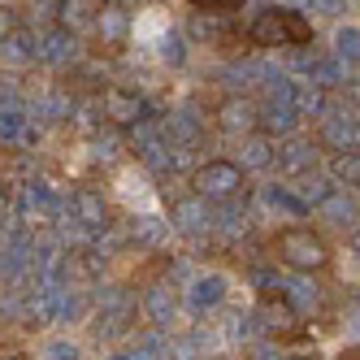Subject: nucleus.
Wrapping results in <instances>:
<instances>
[{"label": "nucleus", "mask_w": 360, "mask_h": 360, "mask_svg": "<svg viewBox=\"0 0 360 360\" xmlns=\"http://www.w3.org/2000/svg\"><path fill=\"white\" fill-rule=\"evenodd\" d=\"M248 39L261 44V48H282V44L304 48V44H313V22H308L304 13H295V9H265L252 22Z\"/></svg>", "instance_id": "nucleus-1"}, {"label": "nucleus", "mask_w": 360, "mask_h": 360, "mask_svg": "<svg viewBox=\"0 0 360 360\" xmlns=\"http://www.w3.org/2000/svg\"><path fill=\"white\" fill-rule=\"evenodd\" d=\"M278 256L287 261L291 269H321L330 261V248L321 243V235H313V230H304V226H291V230H282L278 235Z\"/></svg>", "instance_id": "nucleus-2"}, {"label": "nucleus", "mask_w": 360, "mask_h": 360, "mask_svg": "<svg viewBox=\"0 0 360 360\" xmlns=\"http://www.w3.org/2000/svg\"><path fill=\"white\" fill-rule=\"evenodd\" d=\"M243 191V169L235 161H209L195 169V195L204 200H235Z\"/></svg>", "instance_id": "nucleus-3"}, {"label": "nucleus", "mask_w": 360, "mask_h": 360, "mask_svg": "<svg viewBox=\"0 0 360 360\" xmlns=\"http://www.w3.org/2000/svg\"><path fill=\"white\" fill-rule=\"evenodd\" d=\"M18 209H22V217H27V221H48V217L61 213V200L53 195V187H48V183H27V187H22V195H18Z\"/></svg>", "instance_id": "nucleus-4"}, {"label": "nucleus", "mask_w": 360, "mask_h": 360, "mask_svg": "<svg viewBox=\"0 0 360 360\" xmlns=\"http://www.w3.org/2000/svg\"><path fill=\"white\" fill-rule=\"evenodd\" d=\"M105 113L117 126H139V122H148V105L139 100V91H126V87H109L105 91Z\"/></svg>", "instance_id": "nucleus-5"}, {"label": "nucleus", "mask_w": 360, "mask_h": 360, "mask_svg": "<svg viewBox=\"0 0 360 360\" xmlns=\"http://www.w3.org/2000/svg\"><path fill=\"white\" fill-rule=\"evenodd\" d=\"M321 139H326L334 152H356V148H360V122H356V117H343V113H326Z\"/></svg>", "instance_id": "nucleus-6"}, {"label": "nucleus", "mask_w": 360, "mask_h": 360, "mask_svg": "<svg viewBox=\"0 0 360 360\" xmlns=\"http://www.w3.org/2000/svg\"><path fill=\"white\" fill-rule=\"evenodd\" d=\"M70 217L79 221L83 230L109 226V209H105V200H100L96 191H74V195H70Z\"/></svg>", "instance_id": "nucleus-7"}, {"label": "nucleus", "mask_w": 360, "mask_h": 360, "mask_svg": "<svg viewBox=\"0 0 360 360\" xmlns=\"http://www.w3.org/2000/svg\"><path fill=\"white\" fill-rule=\"evenodd\" d=\"M209 221H213V213H209V200H204V195H191V200L174 204V226L183 230V235H200Z\"/></svg>", "instance_id": "nucleus-8"}, {"label": "nucleus", "mask_w": 360, "mask_h": 360, "mask_svg": "<svg viewBox=\"0 0 360 360\" xmlns=\"http://www.w3.org/2000/svg\"><path fill=\"white\" fill-rule=\"evenodd\" d=\"M221 295H226V278H221V274H204V278H195L191 287H187V304L195 308V313H209V308H217Z\"/></svg>", "instance_id": "nucleus-9"}, {"label": "nucleus", "mask_w": 360, "mask_h": 360, "mask_svg": "<svg viewBox=\"0 0 360 360\" xmlns=\"http://www.w3.org/2000/svg\"><path fill=\"white\" fill-rule=\"evenodd\" d=\"M27 321L31 326H48V321H61V287H39L27 304Z\"/></svg>", "instance_id": "nucleus-10"}, {"label": "nucleus", "mask_w": 360, "mask_h": 360, "mask_svg": "<svg viewBox=\"0 0 360 360\" xmlns=\"http://www.w3.org/2000/svg\"><path fill=\"white\" fill-rule=\"evenodd\" d=\"M96 31H100V39H105L109 48H117L126 39V31H131V18H126V9H117V5H100Z\"/></svg>", "instance_id": "nucleus-11"}, {"label": "nucleus", "mask_w": 360, "mask_h": 360, "mask_svg": "<svg viewBox=\"0 0 360 360\" xmlns=\"http://www.w3.org/2000/svg\"><path fill=\"white\" fill-rule=\"evenodd\" d=\"M317 213H321L326 221H334V226H356V221H360V209H356V200H352L347 191H330V195L317 204Z\"/></svg>", "instance_id": "nucleus-12"}, {"label": "nucleus", "mask_w": 360, "mask_h": 360, "mask_svg": "<svg viewBox=\"0 0 360 360\" xmlns=\"http://www.w3.org/2000/svg\"><path fill=\"white\" fill-rule=\"evenodd\" d=\"M74 53H79V44H74L70 31H53L39 39V61H48V65H70Z\"/></svg>", "instance_id": "nucleus-13"}, {"label": "nucleus", "mask_w": 360, "mask_h": 360, "mask_svg": "<svg viewBox=\"0 0 360 360\" xmlns=\"http://www.w3.org/2000/svg\"><path fill=\"white\" fill-rule=\"evenodd\" d=\"M31 139V117L18 105H0V143H22Z\"/></svg>", "instance_id": "nucleus-14"}, {"label": "nucleus", "mask_w": 360, "mask_h": 360, "mask_svg": "<svg viewBox=\"0 0 360 360\" xmlns=\"http://www.w3.org/2000/svg\"><path fill=\"white\" fill-rule=\"evenodd\" d=\"M0 57H5L9 65H27V61H35V57H39V39H35V35L13 31L5 44H0Z\"/></svg>", "instance_id": "nucleus-15"}, {"label": "nucleus", "mask_w": 360, "mask_h": 360, "mask_svg": "<svg viewBox=\"0 0 360 360\" xmlns=\"http://www.w3.org/2000/svg\"><path fill=\"white\" fill-rule=\"evenodd\" d=\"M217 122H221V131H230V135H243L248 126L256 122V109L248 105V100H226V105H221V113H217Z\"/></svg>", "instance_id": "nucleus-16"}, {"label": "nucleus", "mask_w": 360, "mask_h": 360, "mask_svg": "<svg viewBox=\"0 0 360 360\" xmlns=\"http://www.w3.org/2000/svg\"><path fill=\"white\" fill-rule=\"evenodd\" d=\"M313 157H317L313 143H304V139H291L287 148L278 152V161H282V169H287V174H304V169H313Z\"/></svg>", "instance_id": "nucleus-17"}, {"label": "nucleus", "mask_w": 360, "mask_h": 360, "mask_svg": "<svg viewBox=\"0 0 360 360\" xmlns=\"http://www.w3.org/2000/svg\"><path fill=\"white\" fill-rule=\"evenodd\" d=\"M169 135H174V143H191V139H200V117H195V105H183V109L169 117Z\"/></svg>", "instance_id": "nucleus-18"}, {"label": "nucleus", "mask_w": 360, "mask_h": 360, "mask_svg": "<svg viewBox=\"0 0 360 360\" xmlns=\"http://www.w3.org/2000/svg\"><path fill=\"white\" fill-rule=\"evenodd\" d=\"M274 161V143H269V135H252V139H243V165L239 169H265Z\"/></svg>", "instance_id": "nucleus-19"}, {"label": "nucleus", "mask_w": 360, "mask_h": 360, "mask_svg": "<svg viewBox=\"0 0 360 360\" xmlns=\"http://www.w3.org/2000/svg\"><path fill=\"white\" fill-rule=\"evenodd\" d=\"M117 360H165V339H161V334H139Z\"/></svg>", "instance_id": "nucleus-20"}, {"label": "nucleus", "mask_w": 360, "mask_h": 360, "mask_svg": "<svg viewBox=\"0 0 360 360\" xmlns=\"http://www.w3.org/2000/svg\"><path fill=\"white\" fill-rule=\"evenodd\" d=\"M265 204H269V209H278V213H291V217H304L308 213V204L300 195H291L287 187H269L265 191Z\"/></svg>", "instance_id": "nucleus-21"}, {"label": "nucleus", "mask_w": 360, "mask_h": 360, "mask_svg": "<svg viewBox=\"0 0 360 360\" xmlns=\"http://www.w3.org/2000/svg\"><path fill=\"white\" fill-rule=\"evenodd\" d=\"M148 317L157 321V326H165L174 317V291L169 287H152L148 291Z\"/></svg>", "instance_id": "nucleus-22"}, {"label": "nucleus", "mask_w": 360, "mask_h": 360, "mask_svg": "<svg viewBox=\"0 0 360 360\" xmlns=\"http://www.w3.org/2000/svg\"><path fill=\"white\" fill-rule=\"evenodd\" d=\"M91 13H100V5H96V0H61L65 31H70V27H83V22H87Z\"/></svg>", "instance_id": "nucleus-23"}, {"label": "nucleus", "mask_w": 360, "mask_h": 360, "mask_svg": "<svg viewBox=\"0 0 360 360\" xmlns=\"http://www.w3.org/2000/svg\"><path fill=\"white\" fill-rule=\"evenodd\" d=\"M334 178H343L347 187H360V152H339L334 157Z\"/></svg>", "instance_id": "nucleus-24"}, {"label": "nucleus", "mask_w": 360, "mask_h": 360, "mask_svg": "<svg viewBox=\"0 0 360 360\" xmlns=\"http://www.w3.org/2000/svg\"><path fill=\"white\" fill-rule=\"evenodd\" d=\"M334 53H339V61H360V31L343 27L339 39H334Z\"/></svg>", "instance_id": "nucleus-25"}, {"label": "nucleus", "mask_w": 360, "mask_h": 360, "mask_svg": "<svg viewBox=\"0 0 360 360\" xmlns=\"http://www.w3.org/2000/svg\"><path fill=\"white\" fill-rule=\"evenodd\" d=\"M79 313H83V295H79V291H65V287H61V321H74Z\"/></svg>", "instance_id": "nucleus-26"}, {"label": "nucleus", "mask_w": 360, "mask_h": 360, "mask_svg": "<svg viewBox=\"0 0 360 360\" xmlns=\"http://www.w3.org/2000/svg\"><path fill=\"white\" fill-rule=\"evenodd\" d=\"M161 235H165V226H161L157 217H143V221L135 226V239H143V243H157Z\"/></svg>", "instance_id": "nucleus-27"}, {"label": "nucleus", "mask_w": 360, "mask_h": 360, "mask_svg": "<svg viewBox=\"0 0 360 360\" xmlns=\"http://www.w3.org/2000/svg\"><path fill=\"white\" fill-rule=\"evenodd\" d=\"M330 191H334L330 183H321V178H313V183H308V187H300V200H304V204H321V200H326Z\"/></svg>", "instance_id": "nucleus-28"}, {"label": "nucleus", "mask_w": 360, "mask_h": 360, "mask_svg": "<svg viewBox=\"0 0 360 360\" xmlns=\"http://www.w3.org/2000/svg\"><path fill=\"white\" fill-rule=\"evenodd\" d=\"M39 360H79V347L74 343H48Z\"/></svg>", "instance_id": "nucleus-29"}, {"label": "nucleus", "mask_w": 360, "mask_h": 360, "mask_svg": "<svg viewBox=\"0 0 360 360\" xmlns=\"http://www.w3.org/2000/svg\"><path fill=\"white\" fill-rule=\"evenodd\" d=\"M161 57L178 65V61H183V57H187V53H183V39H178V35H165V39H161Z\"/></svg>", "instance_id": "nucleus-30"}, {"label": "nucleus", "mask_w": 360, "mask_h": 360, "mask_svg": "<svg viewBox=\"0 0 360 360\" xmlns=\"http://www.w3.org/2000/svg\"><path fill=\"white\" fill-rule=\"evenodd\" d=\"M195 9H209V13H230V9H239L243 0H191Z\"/></svg>", "instance_id": "nucleus-31"}, {"label": "nucleus", "mask_w": 360, "mask_h": 360, "mask_svg": "<svg viewBox=\"0 0 360 360\" xmlns=\"http://www.w3.org/2000/svg\"><path fill=\"white\" fill-rule=\"evenodd\" d=\"M304 5H313L317 13H343V0H304Z\"/></svg>", "instance_id": "nucleus-32"}, {"label": "nucleus", "mask_w": 360, "mask_h": 360, "mask_svg": "<svg viewBox=\"0 0 360 360\" xmlns=\"http://www.w3.org/2000/svg\"><path fill=\"white\" fill-rule=\"evenodd\" d=\"M9 35H13V13H9V9H0V44H5Z\"/></svg>", "instance_id": "nucleus-33"}, {"label": "nucleus", "mask_w": 360, "mask_h": 360, "mask_svg": "<svg viewBox=\"0 0 360 360\" xmlns=\"http://www.w3.org/2000/svg\"><path fill=\"white\" fill-rule=\"evenodd\" d=\"M174 360H195V347H191V343H178V347H174Z\"/></svg>", "instance_id": "nucleus-34"}, {"label": "nucleus", "mask_w": 360, "mask_h": 360, "mask_svg": "<svg viewBox=\"0 0 360 360\" xmlns=\"http://www.w3.org/2000/svg\"><path fill=\"white\" fill-rule=\"evenodd\" d=\"M352 248L360 252V221H356V230H352Z\"/></svg>", "instance_id": "nucleus-35"}, {"label": "nucleus", "mask_w": 360, "mask_h": 360, "mask_svg": "<svg viewBox=\"0 0 360 360\" xmlns=\"http://www.w3.org/2000/svg\"><path fill=\"white\" fill-rule=\"evenodd\" d=\"M0 209H5V195H0Z\"/></svg>", "instance_id": "nucleus-36"}, {"label": "nucleus", "mask_w": 360, "mask_h": 360, "mask_svg": "<svg viewBox=\"0 0 360 360\" xmlns=\"http://www.w3.org/2000/svg\"><path fill=\"white\" fill-rule=\"evenodd\" d=\"M9 360H22V356H9Z\"/></svg>", "instance_id": "nucleus-37"}]
</instances>
